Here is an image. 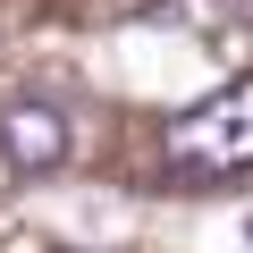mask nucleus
I'll use <instances>...</instances> for the list:
<instances>
[{"instance_id": "obj_3", "label": "nucleus", "mask_w": 253, "mask_h": 253, "mask_svg": "<svg viewBox=\"0 0 253 253\" xmlns=\"http://www.w3.org/2000/svg\"><path fill=\"white\" fill-rule=\"evenodd\" d=\"M0 253H51V236H34V228H17V236H0Z\"/></svg>"}, {"instance_id": "obj_5", "label": "nucleus", "mask_w": 253, "mask_h": 253, "mask_svg": "<svg viewBox=\"0 0 253 253\" xmlns=\"http://www.w3.org/2000/svg\"><path fill=\"white\" fill-rule=\"evenodd\" d=\"M245 236H253V228H245Z\"/></svg>"}, {"instance_id": "obj_4", "label": "nucleus", "mask_w": 253, "mask_h": 253, "mask_svg": "<svg viewBox=\"0 0 253 253\" xmlns=\"http://www.w3.org/2000/svg\"><path fill=\"white\" fill-rule=\"evenodd\" d=\"M219 9H245V17H253V0H219Z\"/></svg>"}, {"instance_id": "obj_2", "label": "nucleus", "mask_w": 253, "mask_h": 253, "mask_svg": "<svg viewBox=\"0 0 253 253\" xmlns=\"http://www.w3.org/2000/svg\"><path fill=\"white\" fill-rule=\"evenodd\" d=\"M0 152H9L17 177H51L68 161V118L51 101H9V110H0Z\"/></svg>"}, {"instance_id": "obj_1", "label": "nucleus", "mask_w": 253, "mask_h": 253, "mask_svg": "<svg viewBox=\"0 0 253 253\" xmlns=\"http://www.w3.org/2000/svg\"><path fill=\"white\" fill-rule=\"evenodd\" d=\"M161 161H169V177H186V186H211V177L253 169V76H228L211 101H194L186 118H169Z\"/></svg>"}]
</instances>
